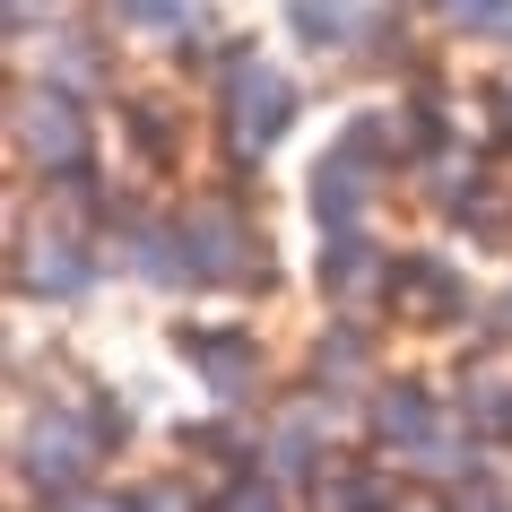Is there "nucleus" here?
<instances>
[{"label":"nucleus","mask_w":512,"mask_h":512,"mask_svg":"<svg viewBox=\"0 0 512 512\" xmlns=\"http://www.w3.org/2000/svg\"><path fill=\"white\" fill-rule=\"evenodd\" d=\"M217 105H226V139H235V157H270L287 122H296V87L287 70H270L261 53H226V79H217Z\"/></svg>","instance_id":"1"},{"label":"nucleus","mask_w":512,"mask_h":512,"mask_svg":"<svg viewBox=\"0 0 512 512\" xmlns=\"http://www.w3.org/2000/svg\"><path fill=\"white\" fill-rule=\"evenodd\" d=\"M9 131H18V157L35 165V174H53V183H70V174H87V157H96V139H87V113L70 87L35 79L18 87V113H9Z\"/></svg>","instance_id":"2"},{"label":"nucleus","mask_w":512,"mask_h":512,"mask_svg":"<svg viewBox=\"0 0 512 512\" xmlns=\"http://www.w3.org/2000/svg\"><path fill=\"white\" fill-rule=\"evenodd\" d=\"M183 270H191V287H243L270 261H261V235H252V217L235 200H200L183 217Z\"/></svg>","instance_id":"3"},{"label":"nucleus","mask_w":512,"mask_h":512,"mask_svg":"<svg viewBox=\"0 0 512 512\" xmlns=\"http://www.w3.org/2000/svg\"><path fill=\"white\" fill-rule=\"evenodd\" d=\"M391 304H400V322H417V330L469 322V287H460V270L434 261V252H400V261H391Z\"/></svg>","instance_id":"4"},{"label":"nucleus","mask_w":512,"mask_h":512,"mask_svg":"<svg viewBox=\"0 0 512 512\" xmlns=\"http://www.w3.org/2000/svg\"><path fill=\"white\" fill-rule=\"evenodd\" d=\"M287 27H296L304 53H374L391 18L374 0H287Z\"/></svg>","instance_id":"5"},{"label":"nucleus","mask_w":512,"mask_h":512,"mask_svg":"<svg viewBox=\"0 0 512 512\" xmlns=\"http://www.w3.org/2000/svg\"><path fill=\"white\" fill-rule=\"evenodd\" d=\"M18 287L44 296V304H79L87 287H96V261L79 252L70 226H53V235H18Z\"/></svg>","instance_id":"6"},{"label":"nucleus","mask_w":512,"mask_h":512,"mask_svg":"<svg viewBox=\"0 0 512 512\" xmlns=\"http://www.w3.org/2000/svg\"><path fill=\"white\" fill-rule=\"evenodd\" d=\"M174 348L200 365V382H209L217 400H243L252 382H261V348L243 339V330H209V322H183V339Z\"/></svg>","instance_id":"7"},{"label":"nucleus","mask_w":512,"mask_h":512,"mask_svg":"<svg viewBox=\"0 0 512 512\" xmlns=\"http://www.w3.org/2000/svg\"><path fill=\"white\" fill-rule=\"evenodd\" d=\"M374 174H382V165L356 157L348 139H339V148L313 165V217H322V226H365V209H374Z\"/></svg>","instance_id":"8"},{"label":"nucleus","mask_w":512,"mask_h":512,"mask_svg":"<svg viewBox=\"0 0 512 512\" xmlns=\"http://www.w3.org/2000/svg\"><path fill=\"white\" fill-rule=\"evenodd\" d=\"M18 452H27V478L35 486H79L87 460H96V434H79L70 417H27Z\"/></svg>","instance_id":"9"},{"label":"nucleus","mask_w":512,"mask_h":512,"mask_svg":"<svg viewBox=\"0 0 512 512\" xmlns=\"http://www.w3.org/2000/svg\"><path fill=\"white\" fill-rule=\"evenodd\" d=\"M322 287H330L339 304H365L374 287H391V261L365 243V226H330V243H322Z\"/></svg>","instance_id":"10"},{"label":"nucleus","mask_w":512,"mask_h":512,"mask_svg":"<svg viewBox=\"0 0 512 512\" xmlns=\"http://www.w3.org/2000/svg\"><path fill=\"white\" fill-rule=\"evenodd\" d=\"M374 434H382L400 460H417L434 434H443V408H434L417 382H400V391H382V400H374Z\"/></svg>","instance_id":"11"},{"label":"nucleus","mask_w":512,"mask_h":512,"mask_svg":"<svg viewBox=\"0 0 512 512\" xmlns=\"http://www.w3.org/2000/svg\"><path fill=\"white\" fill-rule=\"evenodd\" d=\"M44 79H53V87H70V96L105 87V53H96V35L53 27V35H44Z\"/></svg>","instance_id":"12"},{"label":"nucleus","mask_w":512,"mask_h":512,"mask_svg":"<svg viewBox=\"0 0 512 512\" xmlns=\"http://www.w3.org/2000/svg\"><path fill=\"white\" fill-rule=\"evenodd\" d=\"M313 452H322V408H296V417L270 426V460L278 469H313Z\"/></svg>","instance_id":"13"},{"label":"nucleus","mask_w":512,"mask_h":512,"mask_svg":"<svg viewBox=\"0 0 512 512\" xmlns=\"http://www.w3.org/2000/svg\"><path fill=\"white\" fill-rule=\"evenodd\" d=\"M443 9V27H460V35H504L512 27V0H434Z\"/></svg>","instance_id":"14"},{"label":"nucleus","mask_w":512,"mask_h":512,"mask_svg":"<svg viewBox=\"0 0 512 512\" xmlns=\"http://www.w3.org/2000/svg\"><path fill=\"white\" fill-rule=\"evenodd\" d=\"M217 512H287V504H278L270 486H252V478H243V486H226V504H217Z\"/></svg>","instance_id":"15"},{"label":"nucleus","mask_w":512,"mask_h":512,"mask_svg":"<svg viewBox=\"0 0 512 512\" xmlns=\"http://www.w3.org/2000/svg\"><path fill=\"white\" fill-rule=\"evenodd\" d=\"M139 512H191V504H183V486H157V495H139Z\"/></svg>","instance_id":"16"},{"label":"nucleus","mask_w":512,"mask_h":512,"mask_svg":"<svg viewBox=\"0 0 512 512\" xmlns=\"http://www.w3.org/2000/svg\"><path fill=\"white\" fill-rule=\"evenodd\" d=\"M70 512H139V504H113V495H96V504H70Z\"/></svg>","instance_id":"17"},{"label":"nucleus","mask_w":512,"mask_h":512,"mask_svg":"<svg viewBox=\"0 0 512 512\" xmlns=\"http://www.w3.org/2000/svg\"><path fill=\"white\" fill-rule=\"evenodd\" d=\"M495 322H504V330H512V287H504V304H495Z\"/></svg>","instance_id":"18"},{"label":"nucleus","mask_w":512,"mask_h":512,"mask_svg":"<svg viewBox=\"0 0 512 512\" xmlns=\"http://www.w3.org/2000/svg\"><path fill=\"white\" fill-rule=\"evenodd\" d=\"M504 122H512V87H504Z\"/></svg>","instance_id":"19"},{"label":"nucleus","mask_w":512,"mask_h":512,"mask_svg":"<svg viewBox=\"0 0 512 512\" xmlns=\"http://www.w3.org/2000/svg\"><path fill=\"white\" fill-rule=\"evenodd\" d=\"M504 44H512V27H504Z\"/></svg>","instance_id":"20"}]
</instances>
